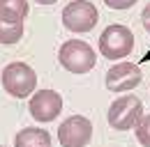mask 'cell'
Instances as JSON below:
<instances>
[{"label":"cell","mask_w":150,"mask_h":147,"mask_svg":"<svg viewBox=\"0 0 150 147\" xmlns=\"http://www.w3.org/2000/svg\"><path fill=\"white\" fill-rule=\"evenodd\" d=\"M141 80H143V74L139 69V64H134V62H118V64H113L106 71V78H104L106 88L111 92H129Z\"/></svg>","instance_id":"52a82bcc"},{"label":"cell","mask_w":150,"mask_h":147,"mask_svg":"<svg viewBox=\"0 0 150 147\" xmlns=\"http://www.w3.org/2000/svg\"><path fill=\"white\" fill-rule=\"evenodd\" d=\"M0 147H2V145H0Z\"/></svg>","instance_id":"2e32d148"},{"label":"cell","mask_w":150,"mask_h":147,"mask_svg":"<svg viewBox=\"0 0 150 147\" xmlns=\"http://www.w3.org/2000/svg\"><path fill=\"white\" fill-rule=\"evenodd\" d=\"M14 147H51V136L46 129H21L14 136Z\"/></svg>","instance_id":"9c48e42d"},{"label":"cell","mask_w":150,"mask_h":147,"mask_svg":"<svg viewBox=\"0 0 150 147\" xmlns=\"http://www.w3.org/2000/svg\"><path fill=\"white\" fill-rule=\"evenodd\" d=\"M143 115V104L139 97L134 94H122L109 106V124L118 131H129L132 127H136V122Z\"/></svg>","instance_id":"277c9868"},{"label":"cell","mask_w":150,"mask_h":147,"mask_svg":"<svg viewBox=\"0 0 150 147\" xmlns=\"http://www.w3.org/2000/svg\"><path fill=\"white\" fill-rule=\"evenodd\" d=\"M28 110L37 122H53L62 110V97L56 90H39L30 97Z\"/></svg>","instance_id":"ba28073f"},{"label":"cell","mask_w":150,"mask_h":147,"mask_svg":"<svg viewBox=\"0 0 150 147\" xmlns=\"http://www.w3.org/2000/svg\"><path fill=\"white\" fill-rule=\"evenodd\" d=\"M134 131H136V140L143 147H150V115H141Z\"/></svg>","instance_id":"7c38bea8"},{"label":"cell","mask_w":150,"mask_h":147,"mask_svg":"<svg viewBox=\"0 0 150 147\" xmlns=\"http://www.w3.org/2000/svg\"><path fill=\"white\" fill-rule=\"evenodd\" d=\"M99 21V12L88 0H74L62 9V25L69 32H90Z\"/></svg>","instance_id":"5b68a950"},{"label":"cell","mask_w":150,"mask_h":147,"mask_svg":"<svg viewBox=\"0 0 150 147\" xmlns=\"http://www.w3.org/2000/svg\"><path fill=\"white\" fill-rule=\"evenodd\" d=\"M134 48V35L127 25L113 23L99 35V53L106 60H122L132 55Z\"/></svg>","instance_id":"3957f363"},{"label":"cell","mask_w":150,"mask_h":147,"mask_svg":"<svg viewBox=\"0 0 150 147\" xmlns=\"http://www.w3.org/2000/svg\"><path fill=\"white\" fill-rule=\"evenodd\" d=\"M141 23H143V28L150 32V2L143 7V12H141Z\"/></svg>","instance_id":"5bb4252c"},{"label":"cell","mask_w":150,"mask_h":147,"mask_svg":"<svg viewBox=\"0 0 150 147\" xmlns=\"http://www.w3.org/2000/svg\"><path fill=\"white\" fill-rule=\"evenodd\" d=\"M0 78H2L5 92H9L16 99L30 97L35 92V88H37V74L33 71V67L25 64V62H9L2 69Z\"/></svg>","instance_id":"7a4b0ae2"},{"label":"cell","mask_w":150,"mask_h":147,"mask_svg":"<svg viewBox=\"0 0 150 147\" xmlns=\"http://www.w3.org/2000/svg\"><path fill=\"white\" fill-rule=\"evenodd\" d=\"M104 5L111 9H129L132 5H136V0H104Z\"/></svg>","instance_id":"4fadbf2b"},{"label":"cell","mask_w":150,"mask_h":147,"mask_svg":"<svg viewBox=\"0 0 150 147\" xmlns=\"http://www.w3.org/2000/svg\"><path fill=\"white\" fill-rule=\"evenodd\" d=\"M28 0H0V12L2 14H9L14 18H23L28 16Z\"/></svg>","instance_id":"8fae6325"},{"label":"cell","mask_w":150,"mask_h":147,"mask_svg":"<svg viewBox=\"0 0 150 147\" xmlns=\"http://www.w3.org/2000/svg\"><path fill=\"white\" fill-rule=\"evenodd\" d=\"M58 62L69 74H88L97 64V55L90 44L81 39H67L58 51Z\"/></svg>","instance_id":"6da1fadb"},{"label":"cell","mask_w":150,"mask_h":147,"mask_svg":"<svg viewBox=\"0 0 150 147\" xmlns=\"http://www.w3.org/2000/svg\"><path fill=\"white\" fill-rule=\"evenodd\" d=\"M23 37V21L0 12V44H16Z\"/></svg>","instance_id":"30bf717a"},{"label":"cell","mask_w":150,"mask_h":147,"mask_svg":"<svg viewBox=\"0 0 150 147\" xmlns=\"http://www.w3.org/2000/svg\"><path fill=\"white\" fill-rule=\"evenodd\" d=\"M93 140V122L83 115L67 117L58 129V143L62 147H86Z\"/></svg>","instance_id":"8992f818"},{"label":"cell","mask_w":150,"mask_h":147,"mask_svg":"<svg viewBox=\"0 0 150 147\" xmlns=\"http://www.w3.org/2000/svg\"><path fill=\"white\" fill-rule=\"evenodd\" d=\"M39 5H53V2H56V0H37Z\"/></svg>","instance_id":"9a60e30c"}]
</instances>
